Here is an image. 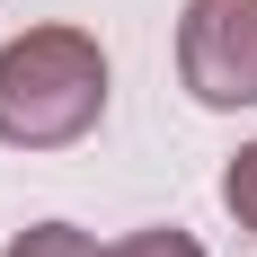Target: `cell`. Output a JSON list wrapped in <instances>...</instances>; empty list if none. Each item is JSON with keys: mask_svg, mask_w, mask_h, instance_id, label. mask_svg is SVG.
Wrapping results in <instances>:
<instances>
[{"mask_svg": "<svg viewBox=\"0 0 257 257\" xmlns=\"http://www.w3.org/2000/svg\"><path fill=\"white\" fill-rule=\"evenodd\" d=\"M106 115V45L89 27H27L0 45V142L71 151Z\"/></svg>", "mask_w": 257, "mask_h": 257, "instance_id": "obj_1", "label": "cell"}, {"mask_svg": "<svg viewBox=\"0 0 257 257\" xmlns=\"http://www.w3.org/2000/svg\"><path fill=\"white\" fill-rule=\"evenodd\" d=\"M178 80L213 115L257 106V0H186L178 18Z\"/></svg>", "mask_w": 257, "mask_h": 257, "instance_id": "obj_2", "label": "cell"}, {"mask_svg": "<svg viewBox=\"0 0 257 257\" xmlns=\"http://www.w3.org/2000/svg\"><path fill=\"white\" fill-rule=\"evenodd\" d=\"M0 257H98V239L80 231V222H27Z\"/></svg>", "mask_w": 257, "mask_h": 257, "instance_id": "obj_3", "label": "cell"}, {"mask_svg": "<svg viewBox=\"0 0 257 257\" xmlns=\"http://www.w3.org/2000/svg\"><path fill=\"white\" fill-rule=\"evenodd\" d=\"M222 204H231L239 231H257V142H239L231 169H222Z\"/></svg>", "mask_w": 257, "mask_h": 257, "instance_id": "obj_4", "label": "cell"}, {"mask_svg": "<svg viewBox=\"0 0 257 257\" xmlns=\"http://www.w3.org/2000/svg\"><path fill=\"white\" fill-rule=\"evenodd\" d=\"M98 257H204V239H186V231H124V239H106Z\"/></svg>", "mask_w": 257, "mask_h": 257, "instance_id": "obj_5", "label": "cell"}]
</instances>
